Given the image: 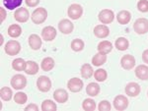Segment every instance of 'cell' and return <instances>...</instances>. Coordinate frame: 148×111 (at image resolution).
<instances>
[{
  "label": "cell",
  "instance_id": "28",
  "mask_svg": "<svg viewBox=\"0 0 148 111\" xmlns=\"http://www.w3.org/2000/svg\"><path fill=\"white\" fill-rule=\"evenodd\" d=\"M26 64H27V62L23 58H16L12 62V68L15 71L21 72V71H25Z\"/></svg>",
  "mask_w": 148,
  "mask_h": 111
},
{
  "label": "cell",
  "instance_id": "9",
  "mask_svg": "<svg viewBox=\"0 0 148 111\" xmlns=\"http://www.w3.org/2000/svg\"><path fill=\"white\" fill-rule=\"evenodd\" d=\"M83 87H84L83 81L79 78H71L67 82V88L71 93H79L82 91Z\"/></svg>",
  "mask_w": 148,
  "mask_h": 111
},
{
  "label": "cell",
  "instance_id": "17",
  "mask_svg": "<svg viewBox=\"0 0 148 111\" xmlns=\"http://www.w3.org/2000/svg\"><path fill=\"white\" fill-rule=\"evenodd\" d=\"M42 41L40 35L33 34L29 37V46H30L33 50H39L40 47H42Z\"/></svg>",
  "mask_w": 148,
  "mask_h": 111
},
{
  "label": "cell",
  "instance_id": "15",
  "mask_svg": "<svg viewBox=\"0 0 148 111\" xmlns=\"http://www.w3.org/2000/svg\"><path fill=\"white\" fill-rule=\"evenodd\" d=\"M93 32H94L95 37H98V39H106L110 35V29L108 26L104 25V24L103 25H97L94 28Z\"/></svg>",
  "mask_w": 148,
  "mask_h": 111
},
{
  "label": "cell",
  "instance_id": "24",
  "mask_svg": "<svg viewBox=\"0 0 148 111\" xmlns=\"http://www.w3.org/2000/svg\"><path fill=\"white\" fill-rule=\"evenodd\" d=\"M54 65H56V63H54L53 58L46 57V58H44L42 60V63H40V68H42V71H45V72H49V71H51L52 69H53Z\"/></svg>",
  "mask_w": 148,
  "mask_h": 111
},
{
  "label": "cell",
  "instance_id": "22",
  "mask_svg": "<svg viewBox=\"0 0 148 111\" xmlns=\"http://www.w3.org/2000/svg\"><path fill=\"white\" fill-rule=\"evenodd\" d=\"M94 72L95 71L93 70V67L90 64H83L81 66V69H80V74H81V77L85 80H88L90 79L93 75H94Z\"/></svg>",
  "mask_w": 148,
  "mask_h": 111
},
{
  "label": "cell",
  "instance_id": "42",
  "mask_svg": "<svg viewBox=\"0 0 148 111\" xmlns=\"http://www.w3.org/2000/svg\"><path fill=\"white\" fill-rule=\"evenodd\" d=\"M0 39H1V41H0V44H3L4 37H3V35H0Z\"/></svg>",
  "mask_w": 148,
  "mask_h": 111
},
{
  "label": "cell",
  "instance_id": "36",
  "mask_svg": "<svg viewBox=\"0 0 148 111\" xmlns=\"http://www.w3.org/2000/svg\"><path fill=\"white\" fill-rule=\"evenodd\" d=\"M136 7L139 12L147 13L148 12V0H140V1H138Z\"/></svg>",
  "mask_w": 148,
  "mask_h": 111
},
{
  "label": "cell",
  "instance_id": "13",
  "mask_svg": "<svg viewBox=\"0 0 148 111\" xmlns=\"http://www.w3.org/2000/svg\"><path fill=\"white\" fill-rule=\"evenodd\" d=\"M140 91H141V88L137 83L131 82L128 83L125 87V93L126 95L130 96V97H135V96L139 95Z\"/></svg>",
  "mask_w": 148,
  "mask_h": 111
},
{
  "label": "cell",
  "instance_id": "1",
  "mask_svg": "<svg viewBox=\"0 0 148 111\" xmlns=\"http://www.w3.org/2000/svg\"><path fill=\"white\" fill-rule=\"evenodd\" d=\"M47 19V11L44 7H39L32 13L31 16V20L36 25H40V24L45 23Z\"/></svg>",
  "mask_w": 148,
  "mask_h": 111
},
{
  "label": "cell",
  "instance_id": "21",
  "mask_svg": "<svg viewBox=\"0 0 148 111\" xmlns=\"http://www.w3.org/2000/svg\"><path fill=\"white\" fill-rule=\"evenodd\" d=\"M100 91H101V88L98 83H90L86 87V93L91 97L97 96L100 93Z\"/></svg>",
  "mask_w": 148,
  "mask_h": 111
},
{
  "label": "cell",
  "instance_id": "41",
  "mask_svg": "<svg viewBox=\"0 0 148 111\" xmlns=\"http://www.w3.org/2000/svg\"><path fill=\"white\" fill-rule=\"evenodd\" d=\"M142 60L145 64H148V49L142 52Z\"/></svg>",
  "mask_w": 148,
  "mask_h": 111
},
{
  "label": "cell",
  "instance_id": "31",
  "mask_svg": "<svg viewBox=\"0 0 148 111\" xmlns=\"http://www.w3.org/2000/svg\"><path fill=\"white\" fill-rule=\"evenodd\" d=\"M0 96H1L2 100L9 101L13 97V91L8 87H3V88H1V89H0Z\"/></svg>",
  "mask_w": 148,
  "mask_h": 111
},
{
  "label": "cell",
  "instance_id": "38",
  "mask_svg": "<svg viewBox=\"0 0 148 111\" xmlns=\"http://www.w3.org/2000/svg\"><path fill=\"white\" fill-rule=\"evenodd\" d=\"M40 0H25V3L28 7H36L39 5Z\"/></svg>",
  "mask_w": 148,
  "mask_h": 111
},
{
  "label": "cell",
  "instance_id": "29",
  "mask_svg": "<svg viewBox=\"0 0 148 111\" xmlns=\"http://www.w3.org/2000/svg\"><path fill=\"white\" fill-rule=\"evenodd\" d=\"M70 47L73 51H75V52H80V51H82L83 49H84L85 42L80 39H75L71 41Z\"/></svg>",
  "mask_w": 148,
  "mask_h": 111
},
{
  "label": "cell",
  "instance_id": "6",
  "mask_svg": "<svg viewBox=\"0 0 148 111\" xmlns=\"http://www.w3.org/2000/svg\"><path fill=\"white\" fill-rule=\"evenodd\" d=\"M67 15L71 20H78L83 15V8L80 4H71L68 7Z\"/></svg>",
  "mask_w": 148,
  "mask_h": 111
},
{
  "label": "cell",
  "instance_id": "19",
  "mask_svg": "<svg viewBox=\"0 0 148 111\" xmlns=\"http://www.w3.org/2000/svg\"><path fill=\"white\" fill-rule=\"evenodd\" d=\"M97 50H98V52L106 54L107 55V54H109L113 50V43L109 41H103L98 43Z\"/></svg>",
  "mask_w": 148,
  "mask_h": 111
},
{
  "label": "cell",
  "instance_id": "4",
  "mask_svg": "<svg viewBox=\"0 0 148 111\" xmlns=\"http://www.w3.org/2000/svg\"><path fill=\"white\" fill-rule=\"evenodd\" d=\"M5 53L9 56H15L19 54L21 51V44L17 41H9L6 42L5 45Z\"/></svg>",
  "mask_w": 148,
  "mask_h": 111
},
{
  "label": "cell",
  "instance_id": "3",
  "mask_svg": "<svg viewBox=\"0 0 148 111\" xmlns=\"http://www.w3.org/2000/svg\"><path fill=\"white\" fill-rule=\"evenodd\" d=\"M133 30L137 35H145L148 32V19L139 18L133 24Z\"/></svg>",
  "mask_w": 148,
  "mask_h": 111
},
{
  "label": "cell",
  "instance_id": "23",
  "mask_svg": "<svg viewBox=\"0 0 148 111\" xmlns=\"http://www.w3.org/2000/svg\"><path fill=\"white\" fill-rule=\"evenodd\" d=\"M39 69H40V67L37 62H35V61H27L25 73L27 75L34 76V75H36L38 72H39Z\"/></svg>",
  "mask_w": 148,
  "mask_h": 111
},
{
  "label": "cell",
  "instance_id": "33",
  "mask_svg": "<svg viewBox=\"0 0 148 111\" xmlns=\"http://www.w3.org/2000/svg\"><path fill=\"white\" fill-rule=\"evenodd\" d=\"M94 78L97 82L103 83L108 79V73L105 69H98L94 72Z\"/></svg>",
  "mask_w": 148,
  "mask_h": 111
},
{
  "label": "cell",
  "instance_id": "32",
  "mask_svg": "<svg viewBox=\"0 0 148 111\" xmlns=\"http://www.w3.org/2000/svg\"><path fill=\"white\" fill-rule=\"evenodd\" d=\"M82 108L85 111H94L97 108L96 102L92 98H86L82 102Z\"/></svg>",
  "mask_w": 148,
  "mask_h": 111
},
{
  "label": "cell",
  "instance_id": "8",
  "mask_svg": "<svg viewBox=\"0 0 148 111\" xmlns=\"http://www.w3.org/2000/svg\"><path fill=\"white\" fill-rule=\"evenodd\" d=\"M113 104L116 110L123 111V110H125L128 106V99L126 96L123 95V94H119V95H116V97L114 98Z\"/></svg>",
  "mask_w": 148,
  "mask_h": 111
},
{
  "label": "cell",
  "instance_id": "5",
  "mask_svg": "<svg viewBox=\"0 0 148 111\" xmlns=\"http://www.w3.org/2000/svg\"><path fill=\"white\" fill-rule=\"evenodd\" d=\"M98 19L102 24L104 25H109V24L113 23L114 20V11L110 10V9H103L100 11Z\"/></svg>",
  "mask_w": 148,
  "mask_h": 111
},
{
  "label": "cell",
  "instance_id": "30",
  "mask_svg": "<svg viewBox=\"0 0 148 111\" xmlns=\"http://www.w3.org/2000/svg\"><path fill=\"white\" fill-rule=\"evenodd\" d=\"M42 111H56L57 105L53 100L51 99H46L42 101Z\"/></svg>",
  "mask_w": 148,
  "mask_h": 111
},
{
  "label": "cell",
  "instance_id": "14",
  "mask_svg": "<svg viewBox=\"0 0 148 111\" xmlns=\"http://www.w3.org/2000/svg\"><path fill=\"white\" fill-rule=\"evenodd\" d=\"M121 66L125 70H131L135 66V58L131 54H125L121 59Z\"/></svg>",
  "mask_w": 148,
  "mask_h": 111
},
{
  "label": "cell",
  "instance_id": "16",
  "mask_svg": "<svg viewBox=\"0 0 148 111\" xmlns=\"http://www.w3.org/2000/svg\"><path fill=\"white\" fill-rule=\"evenodd\" d=\"M68 93L64 89H57L53 93V99L57 103H65L68 101Z\"/></svg>",
  "mask_w": 148,
  "mask_h": 111
},
{
  "label": "cell",
  "instance_id": "11",
  "mask_svg": "<svg viewBox=\"0 0 148 111\" xmlns=\"http://www.w3.org/2000/svg\"><path fill=\"white\" fill-rule=\"evenodd\" d=\"M57 30L52 26H47L42 30V37L46 41H51L56 37Z\"/></svg>",
  "mask_w": 148,
  "mask_h": 111
},
{
  "label": "cell",
  "instance_id": "43",
  "mask_svg": "<svg viewBox=\"0 0 148 111\" xmlns=\"http://www.w3.org/2000/svg\"><path fill=\"white\" fill-rule=\"evenodd\" d=\"M147 95H148V91H147Z\"/></svg>",
  "mask_w": 148,
  "mask_h": 111
},
{
  "label": "cell",
  "instance_id": "25",
  "mask_svg": "<svg viewBox=\"0 0 148 111\" xmlns=\"http://www.w3.org/2000/svg\"><path fill=\"white\" fill-rule=\"evenodd\" d=\"M106 62H107L106 54L98 52L97 54H95L92 58V64H93V66H96V67H100V66L104 65Z\"/></svg>",
  "mask_w": 148,
  "mask_h": 111
},
{
  "label": "cell",
  "instance_id": "7",
  "mask_svg": "<svg viewBox=\"0 0 148 111\" xmlns=\"http://www.w3.org/2000/svg\"><path fill=\"white\" fill-rule=\"evenodd\" d=\"M37 88L42 93H47L51 89V81L49 77L40 76L37 81Z\"/></svg>",
  "mask_w": 148,
  "mask_h": 111
},
{
  "label": "cell",
  "instance_id": "34",
  "mask_svg": "<svg viewBox=\"0 0 148 111\" xmlns=\"http://www.w3.org/2000/svg\"><path fill=\"white\" fill-rule=\"evenodd\" d=\"M23 0H3V4L6 7V9L9 10H14L18 8L19 6L22 5Z\"/></svg>",
  "mask_w": 148,
  "mask_h": 111
},
{
  "label": "cell",
  "instance_id": "40",
  "mask_svg": "<svg viewBox=\"0 0 148 111\" xmlns=\"http://www.w3.org/2000/svg\"><path fill=\"white\" fill-rule=\"evenodd\" d=\"M0 15H1V18H0V23H3V21L6 19L7 13L6 10L3 8V7H0Z\"/></svg>",
  "mask_w": 148,
  "mask_h": 111
},
{
  "label": "cell",
  "instance_id": "39",
  "mask_svg": "<svg viewBox=\"0 0 148 111\" xmlns=\"http://www.w3.org/2000/svg\"><path fill=\"white\" fill-rule=\"evenodd\" d=\"M25 111H39V107L35 103H30L25 107Z\"/></svg>",
  "mask_w": 148,
  "mask_h": 111
},
{
  "label": "cell",
  "instance_id": "12",
  "mask_svg": "<svg viewBox=\"0 0 148 111\" xmlns=\"http://www.w3.org/2000/svg\"><path fill=\"white\" fill-rule=\"evenodd\" d=\"M14 18L19 23H26L30 18V12L28 9L21 7L14 12Z\"/></svg>",
  "mask_w": 148,
  "mask_h": 111
},
{
  "label": "cell",
  "instance_id": "27",
  "mask_svg": "<svg viewBox=\"0 0 148 111\" xmlns=\"http://www.w3.org/2000/svg\"><path fill=\"white\" fill-rule=\"evenodd\" d=\"M22 34V28L21 26L17 25V24H13L10 27L8 28V35L10 37H13V39H16V37H19Z\"/></svg>",
  "mask_w": 148,
  "mask_h": 111
},
{
  "label": "cell",
  "instance_id": "18",
  "mask_svg": "<svg viewBox=\"0 0 148 111\" xmlns=\"http://www.w3.org/2000/svg\"><path fill=\"white\" fill-rule=\"evenodd\" d=\"M135 76H136L139 80L142 81H147L148 80V66L147 65H139L135 68Z\"/></svg>",
  "mask_w": 148,
  "mask_h": 111
},
{
  "label": "cell",
  "instance_id": "26",
  "mask_svg": "<svg viewBox=\"0 0 148 111\" xmlns=\"http://www.w3.org/2000/svg\"><path fill=\"white\" fill-rule=\"evenodd\" d=\"M114 46H116V48L118 49V50L125 51L128 48V46H130V41H128L125 37H119V39H116V42H114Z\"/></svg>",
  "mask_w": 148,
  "mask_h": 111
},
{
  "label": "cell",
  "instance_id": "37",
  "mask_svg": "<svg viewBox=\"0 0 148 111\" xmlns=\"http://www.w3.org/2000/svg\"><path fill=\"white\" fill-rule=\"evenodd\" d=\"M112 109V105L108 100H102L98 105V110L99 111H110Z\"/></svg>",
  "mask_w": 148,
  "mask_h": 111
},
{
  "label": "cell",
  "instance_id": "20",
  "mask_svg": "<svg viewBox=\"0 0 148 111\" xmlns=\"http://www.w3.org/2000/svg\"><path fill=\"white\" fill-rule=\"evenodd\" d=\"M116 20L121 25H127L131 20V14L127 10H121L116 15Z\"/></svg>",
  "mask_w": 148,
  "mask_h": 111
},
{
  "label": "cell",
  "instance_id": "10",
  "mask_svg": "<svg viewBox=\"0 0 148 111\" xmlns=\"http://www.w3.org/2000/svg\"><path fill=\"white\" fill-rule=\"evenodd\" d=\"M58 30L63 35H70L74 30V25L68 19H62L58 23Z\"/></svg>",
  "mask_w": 148,
  "mask_h": 111
},
{
  "label": "cell",
  "instance_id": "2",
  "mask_svg": "<svg viewBox=\"0 0 148 111\" xmlns=\"http://www.w3.org/2000/svg\"><path fill=\"white\" fill-rule=\"evenodd\" d=\"M10 84H11V87L14 89L20 91V89H23L26 88V86H27V79H26V77L24 76V75H21V74L14 75V76L11 78Z\"/></svg>",
  "mask_w": 148,
  "mask_h": 111
},
{
  "label": "cell",
  "instance_id": "35",
  "mask_svg": "<svg viewBox=\"0 0 148 111\" xmlns=\"http://www.w3.org/2000/svg\"><path fill=\"white\" fill-rule=\"evenodd\" d=\"M28 100V95L22 91H18L14 94V101H15L17 104H25Z\"/></svg>",
  "mask_w": 148,
  "mask_h": 111
}]
</instances>
